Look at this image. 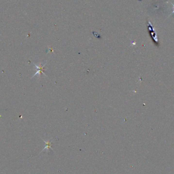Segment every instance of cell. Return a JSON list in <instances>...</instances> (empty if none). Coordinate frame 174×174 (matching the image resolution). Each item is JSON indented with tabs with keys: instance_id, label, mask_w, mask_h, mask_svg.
<instances>
[{
	"instance_id": "cell-1",
	"label": "cell",
	"mask_w": 174,
	"mask_h": 174,
	"mask_svg": "<svg viewBox=\"0 0 174 174\" xmlns=\"http://www.w3.org/2000/svg\"><path fill=\"white\" fill-rule=\"evenodd\" d=\"M46 63H47V61H46V62L45 63V64H44L43 65H42L41 64H40L39 66L36 65V64H34V65L35 66V67H36V69H37V72H36V73L35 74V75L33 76V77H34V76L36 75H38V74H39V75H41V73H43L45 76H46V75H45V73L43 72V71H44V67L45 66V65L46 64Z\"/></svg>"
},
{
	"instance_id": "cell-2",
	"label": "cell",
	"mask_w": 174,
	"mask_h": 174,
	"mask_svg": "<svg viewBox=\"0 0 174 174\" xmlns=\"http://www.w3.org/2000/svg\"><path fill=\"white\" fill-rule=\"evenodd\" d=\"M42 140L44 141V142L45 144V147H44V148L41 151V152L44 151L45 150H49V149H51L52 150H53V151H54V150H53V149H52V148H51V145H52V144H51L52 141L48 140V141H44V140Z\"/></svg>"
},
{
	"instance_id": "cell-3",
	"label": "cell",
	"mask_w": 174,
	"mask_h": 174,
	"mask_svg": "<svg viewBox=\"0 0 174 174\" xmlns=\"http://www.w3.org/2000/svg\"><path fill=\"white\" fill-rule=\"evenodd\" d=\"M149 25L150 26V27H149L150 30L151 32V35L152 36L154 40V41L156 42H158V39H157V35L156 33H155V32H154V28L152 27V25H151V23H150V22H149Z\"/></svg>"
},
{
	"instance_id": "cell-4",
	"label": "cell",
	"mask_w": 174,
	"mask_h": 174,
	"mask_svg": "<svg viewBox=\"0 0 174 174\" xmlns=\"http://www.w3.org/2000/svg\"><path fill=\"white\" fill-rule=\"evenodd\" d=\"M173 6H174V11H173V13H174V5L173 4Z\"/></svg>"
}]
</instances>
